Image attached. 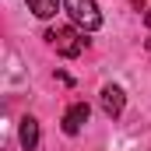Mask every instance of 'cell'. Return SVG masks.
<instances>
[{"mask_svg": "<svg viewBox=\"0 0 151 151\" xmlns=\"http://www.w3.org/2000/svg\"><path fill=\"white\" fill-rule=\"evenodd\" d=\"M46 39H49V46H53L60 56H67V60L81 56V53H84V46H88V39H84L81 28H49Z\"/></svg>", "mask_w": 151, "mask_h": 151, "instance_id": "cell-2", "label": "cell"}, {"mask_svg": "<svg viewBox=\"0 0 151 151\" xmlns=\"http://www.w3.org/2000/svg\"><path fill=\"white\" fill-rule=\"evenodd\" d=\"M63 11L70 14L74 28H81V32H99L102 28V11H99L95 0H63Z\"/></svg>", "mask_w": 151, "mask_h": 151, "instance_id": "cell-1", "label": "cell"}, {"mask_svg": "<svg viewBox=\"0 0 151 151\" xmlns=\"http://www.w3.org/2000/svg\"><path fill=\"white\" fill-rule=\"evenodd\" d=\"M88 116H91V109H88V102H74L67 113H63V134L67 137H74V134H81V127L88 123Z\"/></svg>", "mask_w": 151, "mask_h": 151, "instance_id": "cell-4", "label": "cell"}, {"mask_svg": "<svg viewBox=\"0 0 151 151\" xmlns=\"http://www.w3.org/2000/svg\"><path fill=\"white\" fill-rule=\"evenodd\" d=\"M28 11H32L35 18H42V21H49V18L60 11V0H28Z\"/></svg>", "mask_w": 151, "mask_h": 151, "instance_id": "cell-6", "label": "cell"}, {"mask_svg": "<svg viewBox=\"0 0 151 151\" xmlns=\"http://www.w3.org/2000/svg\"><path fill=\"white\" fill-rule=\"evenodd\" d=\"M99 106H102V113L106 116H119L123 109H127V91L119 88V84H106L102 91H99Z\"/></svg>", "mask_w": 151, "mask_h": 151, "instance_id": "cell-3", "label": "cell"}, {"mask_svg": "<svg viewBox=\"0 0 151 151\" xmlns=\"http://www.w3.org/2000/svg\"><path fill=\"white\" fill-rule=\"evenodd\" d=\"M144 21H148V28H151V14H148V18H144Z\"/></svg>", "mask_w": 151, "mask_h": 151, "instance_id": "cell-7", "label": "cell"}, {"mask_svg": "<svg viewBox=\"0 0 151 151\" xmlns=\"http://www.w3.org/2000/svg\"><path fill=\"white\" fill-rule=\"evenodd\" d=\"M18 141H21L25 151H35L39 148V119H35V116H25V119H21V127H18Z\"/></svg>", "mask_w": 151, "mask_h": 151, "instance_id": "cell-5", "label": "cell"}]
</instances>
